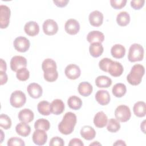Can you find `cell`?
Instances as JSON below:
<instances>
[{
    "label": "cell",
    "mask_w": 146,
    "mask_h": 146,
    "mask_svg": "<svg viewBox=\"0 0 146 146\" xmlns=\"http://www.w3.org/2000/svg\"><path fill=\"white\" fill-rule=\"evenodd\" d=\"M77 118L76 115L71 112L66 113L62 120L58 124V130L63 135L71 134L76 124Z\"/></svg>",
    "instance_id": "cell-1"
},
{
    "label": "cell",
    "mask_w": 146,
    "mask_h": 146,
    "mask_svg": "<svg viewBox=\"0 0 146 146\" xmlns=\"http://www.w3.org/2000/svg\"><path fill=\"white\" fill-rule=\"evenodd\" d=\"M42 68L44 72V78L46 81L53 82L58 79L57 66L56 62L53 59L50 58L44 59L42 64Z\"/></svg>",
    "instance_id": "cell-2"
},
{
    "label": "cell",
    "mask_w": 146,
    "mask_h": 146,
    "mask_svg": "<svg viewBox=\"0 0 146 146\" xmlns=\"http://www.w3.org/2000/svg\"><path fill=\"white\" fill-rule=\"evenodd\" d=\"M145 73L144 67L140 64L133 65L129 74L127 76V80L132 86L139 85Z\"/></svg>",
    "instance_id": "cell-3"
},
{
    "label": "cell",
    "mask_w": 146,
    "mask_h": 146,
    "mask_svg": "<svg viewBox=\"0 0 146 146\" xmlns=\"http://www.w3.org/2000/svg\"><path fill=\"white\" fill-rule=\"evenodd\" d=\"M144 58V48L138 43L132 44L128 51V59L131 62L141 61Z\"/></svg>",
    "instance_id": "cell-4"
},
{
    "label": "cell",
    "mask_w": 146,
    "mask_h": 146,
    "mask_svg": "<svg viewBox=\"0 0 146 146\" xmlns=\"http://www.w3.org/2000/svg\"><path fill=\"white\" fill-rule=\"evenodd\" d=\"M26 97L25 93L20 90L12 92L10 98L11 105L15 108H21L26 103Z\"/></svg>",
    "instance_id": "cell-5"
},
{
    "label": "cell",
    "mask_w": 146,
    "mask_h": 146,
    "mask_svg": "<svg viewBox=\"0 0 146 146\" xmlns=\"http://www.w3.org/2000/svg\"><path fill=\"white\" fill-rule=\"evenodd\" d=\"M115 116L119 121L126 122L131 118V110L126 105H120L117 107L115 111Z\"/></svg>",
    "instance_id": "cell-6"
},
{
    "label": "cell",
    "mask_w": 146,
    "mask_h": 146,
    "mask_svg": "<svg viewBox=\"0 0 146 146\" xmlns=\"http://www.w3.org/2000/svg\"><path fill=\"white\" fill-rule=\"evenodd\" d=\"M10 14L11 11L8 6L3 5L0 6V27L1 29H6L8 27Z\"/></svg>",
    "instance_id": "cell-7"
},
{
    "label": "cell",
    "mask_w": 146,
    "mask_h": 146,
    "mask_svg": "<svg viewBox=\"0 0 146 146\" xmlns=\"http://www.w3.org/2000/svg\"><path fill=\"white\" fill-rule=\"evenodd\" d=\"M13 45L17 51L21 52H25L29 49L30 43L27 38L20 36L15 39Z\"/></svg>",
    "instance_id": "cell-8"
},
{
    "label": "cell",
    "mask_w": 146,
    "mask_h": 146,
    "mask_svg": "<svg viewBox=\"0 0 146 146\" xmlns=\"http://www.w3.org/2000/svg\"><path fill=\"white\" fill-rule=\"evenodd\" d=\"M43 30L45 34L47 35H53L56 34L58 31V25L53 19H48L43 24Z\"/></svg>",
    "instance_id": "cell-9"
},
{
    "label": "cell",
    "mask_w": 146,
    "mask_h": 146,
    "mask_svg": "<svg viewBox=\"0 0 146 146\" xmlns=\"http://www.w3.org/2000/svg\"><path fill=\"white\" fill-rule=\"evenodd\" d=\"M26 66L27 60L22 56H14L10 60V68L14 72H17L19 69Z\"/></svg>",
    "instance_id": "cell-10"
},
{
    "label": "cell",
    "mask_w": 146,
    "mask_h": 146,
    "mask_svg": "<svg viewBox=\"0 0 146 146\" xmlns=\"http://www.w3.org/2000/svg\"><path fill=\"white\" fill-rule=\"evenodd\" d=\"M64 73L68 79L75 80L79 78L81 74V71L78 66L75 64H70L66 67Z\"/></svg>",
    "instance_id": "cell-11"
},
{
    "label": "cell",
    "mask_w": 146,
    "mask_h": 146,
    "mask_svg": "<svg viewBox=\"0 0 146 146\" xmlns=\"http://www.w3.org/2000/svg\"><path fill=\"white\" fill-rule=\"evenodd\" d=\"M33 141L38 145H44L47 140V135L45 131L42 129H35L32 136Z\"/></svg>",
    "instance_id": "cell-12"
},
{
    "label": "cell",
    "mask_w": 146,
    "mask_h": 146,
    "mask_svg": "<svg viewBox=\"0 0 146 146\" xmlns=\"http://www.w3.org/2000/svg\"><path fill=\"white\" fill-rule=\"evenodd\" d=\"M64 29L68 34L75 35L79 31L80 25L76 19H69L65 23Z\"/></svg>",
    "instance_id": "cell-13"
},
{
    "label": "cell",
    "mask_w": 146,
    "mask_h": 146,
    "mask_svg": "<svg viewBox=\"0 0 146 146\" xmlns=\"http://www.w3.org/2000/svg\"><path fill=\"white\" fill-rule=\"evenodd\" d=\"M27 91L30 97L34 99L39 98L42 96L43 92L42 87L36 83L29 84L27 87Z\"/></svg>",
    "instance_id": "cell-14"
},
{
    "label": "cell",
    "mask_w": 146,
    "mask_h": 146,
    "mask_svg": "<svg viewBox=\"0 0 146 146\" xmlns=\"http://www.w3.org/2000/svg\"><path fill=\"white\" fill-rule=\"evenodd\" d=\"M89 21L90 24L94 27L101 26L103 21V14L98 10L91 12L89 15Z\"/></svg>",
    "instance_id": "cell-15"
},
{
    "label": "cell",
    "mask_w": 146,
    "mask_h": 146,
    "mask_svg": "<svg viewBox=\"0 0 146 146\" xmlns=\"http://www.w3.org/2000/svg\"><path fill=\"white\" fill-rule=\"evenodd\" d=\"M95 99L99 104L102 106L107 105L111 99L109 92L106 90H99L95 94Z\"/></svg>",
    "instance_id": "cell-16"
},
{
    "label": "cell",
    "mask_w": 146,
    "mask_h": 146,
    "mask_svg": "<svg viewBox=\"0 0 146 146\" xmlns=\"http://www.w3.org/2000/svg\"><path fill=\"white\" fill-rule=\"evenodd\" d=\"M123 71L124 68L122 64L116 61H112L108 69V72L114 77H118L121 75Z\"/></svg>",
    "instance_id": "cell-17"
},
{
    "label": "cell",
    "mask_w": 146,
    "mask_h": 146,
    "mask_svg": "<svg viewBox=\"0 0 146 146\" xmlns=\"http://www.w3.org/2000/svg\"><path fill=\"white\" fill-rule=\"evenodd\" d=\"M24 30L26 34L31 36H34L39 32V26L35 21H29L24 26Z\"/></svg>",
    "instance_id": "cell-18"
},
{
    "label": "cell",
    "mask_w": 146,
    "mask_h": 146,
    "mask_svg": "<svg viewBox=\"0 0 146 146\" xmlns=\"http://www.w3.org/2000/svg\"><path fill=\"white\" fill-rule=\"evenodd\" d=\"M108 122V117L103 111L97 112L94 118V124L97 127L102 128L104 127Z\"/></svg>",
    "instance_id": "cell-19"
},
{
    "label": "cell",
    "mask_w": 146,
    "mask_h": 146,
    "mask_svg": "<svg viewBox=\"0 0 146 146\" xmlns=\"http://www.w3.org/2000/svg\"><path fill=\"white\" fill-rule=\"evenodd\" d=\"M65 106L61 99H54L50 104L51 112L54 115H59L64 110Z\"/></svg>",
    "instance_id": "cell-20"
},
{
    "label": "cell",
    "mask_w": 146,
    "mask_h": 146,
    "mask_svg": "<svg viewBox=\"0 0 146 146\" xmlns=\"http://www.w3.org/2000/svg\"><path fill=\"white\" fill-rule=\"evenodd\" d=\"M18 116L21 121L29 123L33 120L34 114L31 110L29 108H24L19 111Z\"/></svg>",
    "instance_id": "cell-21"
},
{
    "label": "cell",
    "mask_w": 146,
    "mask_h": 146,
    "mask_svg": "<svg viewBox=\"0 0 146 146\" xmlns=\"http://www.w3.org/2000/svg\"><path fill=\"white\" fill-rule=\"evenodd\" d=\"M87 40L90 43L95 42L102 43L104 40V35L99 31H92L87 34Z\"/></svg>",
    "instance_id": "cell-22"
},
{
    "label": "cell",
    "mask_w": 146,
    "mask_h": 146,
    "mask_svg": "<svg viewBox=\"0 0 146 146\" xmlns=\"http://www.w3.org/2000/svg\"><path fill=\"white\" fill-rule=\"evenodd\" d=\"M81 136L87 140H91L94 139L96 136L95 129L90 125L83 126L80 131Z\"/></svg>",
    "instance_id": "cell-23"
},
{
    "label": "cell",
    "mask_w": 146,
    "mask_h": 146,
    "mask_svg": "<svg viewBox=\"0 0 146 146\" xmlns=\"http://www.w3.org/2000/svg\"><path fill=\"white\" fill-rule=\"evenodd\" d=\"M146 104L143 101H139L136 102L133 107L134 114L139 117H142L145 116L146 114Z\"/></svg>",
    "instance_id": "cell-24"
},
{
    "label": "cell",
    "mask_w": 146,
    "mask_h": 146,
    "mask_svg": "<svg viewBox=\"0 0 146 146\" xmlns=\"http://www.w3.org/2000/svg\"><path fill=\"white\" fill-rule=\"evenodd\" d=\"M104 48L101 43L95 42L91 43L89 47V51L91 55L94 58L100 56L103 52Z\"/></svg>",
    "instance_id": "cell-25"
},
{
    "label": "cell",
    "mask_w": 146,
    "mask_h": 146,
    "mask_svg": "<svg viewBox=\"0 0 146 146\" xmlns=\"http://www.w3.org/2000/svg\"><path fill=\"white\" fill-rule=\"evenodd\" d=\"M92 85L87 82H83L79 83L78 90L80 95L83 96H88L92 92Z\"/></svg>",
    "instance_id": "cell-26"
},
{
    "label": "cell",
    "mask_w": 146,
    "mask_h": 146,
    "mask_svg": "<svg viewBox=\"0 0 146 146\" xmlns=\"http://www.w3.org/2000/svg\"><path fill=\"white\" fill-rule=\"evenodd\" d=\"M111 54L112 56L116 59H120L124 57L125 54V47L120 44L113 45L111 49Z\"/></svg>",
    "instance_id": "cell-27"
},
{
    "label": "cell",
    "mask_w": 146,
    "mask_h": 146,
    "mask_svg": "<svg viewBox=\"0 0 146 146\" xmlns=\"http://www.w3.org/2000/svg\"><path fill=\"white\" fill-rule=\"evenodd\" d=\"M15 131L19 135L26 137L29 136L31 132V128L26 123L21 121L15 127Z\"/></svg>",
    "instance_id": "cell-28"
},
{
    "label": "cell",
    "mask_w": 146,
    "mask_h": 146,
    "mask_svg": "<svg viewBox=\"0 0 146 146\" xmlns=\"http://www.w3.org/2000/svg\"><path fill=\"white\" fill-rule=\"evenodd\" d=\"M112 83L111 79L105 75L99 76L95 79V84L99 88H108Z\"/></svg>",
    "instance_id": "cell-29"
},
{
    "label": "cell",
    "mask_w": 146,
    "mask_h": 146,
    "mask_svg": "<svg viewBox=\"0 0 146 146\" xmlns=\"http://www.w3.org/2000/svg\"><path fill=\"white\" fill-rule=\"evenodd\" d=\"M113 95L116 98H121L127 92V87L123 83H119L115 84L112 90Z\"/></svg>",
    "instance_id": "cell-30"
},
{
    "label": "cell",
    "mask_w": 146,
    "mask_h": 146,
    "mask_svg": "<svg viewBox=\"0 0 146 146\" xmlns=\"http://www.w3.org/2000/svg\"><path fill=\"white\" fill-rule=\"evenodd\" d=\"M67 104L70 108L74 110H78L82 106V100L80 98L73 95L68 99Z\"/></svg>",
    "instance_id": "cell-31"
},
{
    "label": "cell",
    "mask_w": 146,
    "mask_h": 146,
    "mask_svg": "<svg viewBox=\"0 0 146 146\" xmlns=\"http://www.w3.org/2000/svg\"><path fill=\"white\" fill-rule=\"evenodd\" d=\"M37 109L39 113L44 116H48L51 112L50 110V103L46 100H43L38 103Z\"/></svg>",
    "instance_id": "cell-32"
},
{
    "label": "cell",
    "mask_w": 146,
    "mask_h": 146,
    "mask_svg": "<svg viewBox=\"0 0 146 146\" xmlns=\"http://www.w3.org/2000/svg\"><path fill=\"white\" fill-rule=\"evenodd\" d=\"M117 23L120 26H125L130 22L129 14L127 11H121L119 13L116 17Z\"/></svg>",
    "instance_id": "cell-33"
},
{
    "label": "cell",
    "mask_w": 146,
    "mask_h": 146,
    "mask_svg": "<svg viewBox=\"0 0 146 146\" xmlns=\"http://www.w3.org/2000/svg\"><path fill=\"white\" fill-rule=\"evenodd\" d=\"M34 128L35 129H42L47 131L50 128V123L49 121L46 119H39L35 121Z\"/></svg>",
    "instance_id": "cell-34"
},
{
    "label": "cell",
    "mask_w": 146,
    "mask_h": 146,
    "mask_svg": "<svg viewBox=\"0 0 146 146\" xmlns=\"http://www.w3.org/2000/svg\"><path fill=\"white\" fill-rule=\"evenodd\" d=\"M120 128V124L119 121L115 119L111 118L107 122V130L110 132H116Z\"/></svg>",
    "instance_id": "cell-35"
},
{
    "label": "cell",
    "mask_w": 146,
    "mask_h": 146,
    "mask_svg": "<svg viewBox=\"0 0 146 146\" xmlns=\"http://www.w3.org/2000/svg\"><path fill=\"white\" fill-rule=\"evenodd\" d=\"M0 126L5 129H9L11 126V120L9 116L2 113L0 115Z\"/></svg>",
    "instance_id": "cell-36"
},
{
    "label": "cell",
    "mask_w": 146,
    "mask_h": 146,
    "mask_svg": "<svg viewBox=\"0 0 146 146\" xmlns=\"http://www.w3.org/2000/svg\"><path fill=\"white\" fill-rule=\"evenodd\" d=\"M16 72L17 78L21 81H26L29 78L30 72L26 67L19 69Z\"/></svg>",
    "instance_id": "cell-37"
},
{
    "label": "cell",
    "mask_w": 146,
    "mask_h": 146,
    "mask_svg": "<svg viewBox=\"0 0 146 146\" xmlns=\"http://www.w3.org/2000/svg\"><path fill=\"white\" fill-rule=\"evenodd\" d=\"M112 60L108 58H104L102 59L99 62V67L102 71L104 72H108V69L111 64V63L112 62Z\"/></svg>",
    "instance_id": "cell-38"
},
{
    "label": "cell",
    "mask_w": 146,
    "mask_h": 146,
    "mask_svg": "<svg viewBox=\"0 0 146 146\" xmlns=\"http://www.w3.org/2000/svg\"><path fill=\"white\" fill-rule=\"evenodd\" d=\"M7 145L8 146H25V143L24 141L18 137H14L9 139L7 141Z\"/></svg>",
    "instance_id": "cell-39"
},
{
    "label": "cell",
    "mask_w": 146,
    "mask_h": 146,
    "mask_svg": "<svg viewBox=\"0 0 146 146\" xmlns=\"http://www.w3.org/2000/svg\"><path fill=\"white\" fill-rule=\"evenodd\" d=\"M127 0H111V6L115 9H120L125 6Z\"/></svg>",
    "instance_id": "cell-40"
},
{
    "label": "cell",
    "mask_w": 146,
    "mask_h": 146,
    "mask_svg": "<svg viewBox=\"0 0 146 146\" xmlns=\"http://www.w3.org/2000/svg\"><path fill=\"white\" fill-rule=\"evenodd\" d=\"M49 145L50 146H63L64 145V142L62 138L58 136H55L50 140Z\"/></svg>",
    "instance_id": "cell-41"
},
{
    "label": "cell",
    "mask_w": 146,
    "mask_h": 146,
    "mask_svg": "<svg viewBox=\"0 0 146 146\" xmlns=\"http://www.w3.org/2000/svg\"><path fill=\"white\" fill-rule=\"evenodd\" d=\"M144 0H135L131 1V6L135 10H139L144 6Z\"/></svg>",
    "instance_id": "cell-42"
},
{
    "label": "cell",
    "mask_w": 146,
    "mask_h": 146,
    "mask_svg": "<svg viewBox=\"0 0 146 146\" xmlns=\"http://www.w3.org/2000/svg\"><path fill=\"white\" fill-rule=\"evenodd\" d=\"M68 145L69 146H74V145H76V146H83L84 144H83V143L82 142V141L80 139L74 138V139H72L70 141V142L68 143Z\"/></svg>",
    "instance_id": "cell-43"
},
{
    "label": "cell",
    "mask_w": 146,
    "mask_h": 146,
    "mask_svg": "<svg viewBox=\"0 0 146 146\" xmlns=\"http://www.w3.org/2000/svg\"><path fill=\"white\" fill-rule=\"evenodd\" d=\"M53 2L54 4L59 7H63L67 6V3L69 2L68 0H54Z\"/></svg>",
    "instance_id": "cell-44"
},
{
    "label": "cell",
    "mask_w": 146,
    "mask_h": 146,
    "mask_svg": "<svg viewBox=\"0 0 146 146\" xmlns=\"http://www.w3.org/2000/svg\"><path fill=\"white\" fill-rule=\"evenodd\" d=\"M7 75L5 72L0 71V84L3 85L7 82Z\"/></svg>",
    "instance_id": "cell-45"
},
{
    "label": "cell",
    "mask_w": 146,
    "mask_h": 146,
    "mask_svg": "<svg viewBox=\"0 0 146 146\" xmlns=\"http://www.w3.org/2000/svg\"><path fill=\"white\" fill-rule=\"evenodd\" d=\"M7 69V66L6 62L3 59H1V66H0V71L6 72Z\"/></svg>",
    "instance_id": "cell-46"
},
{
    "label": "cell",
    "mask_w": 146,
    "mask_h": 146,
    "mask_svg": "<svg viewBox=\"0 0 146 146\" xmlns=\"http://www.w3.org/2000/svg\"><path fill=\"white\" fill-rule=\"evenodd\" d=\"M113 145H126V144L125 143V142L123 140H118L116 141V142L115 143H113Z\"/></svg>",
    "instance_id": "cell-47"
},
{
    "label": "cell",
    "mask_w": 146,
    "mask_h": 146,
    "mask_svg": "<svg viewBox=\"0 0 146 146\" xmlns=\"http://www.w3.org/2000/svg\"><path fill=\"white\" fill-rule=\"evenodd\" d=\"M145 120H144L142 123H143V126L142 125V124H141V130H142L143 131V132L145 133Z\"/></svg>",
    "instance_id": "cell-48"
},
{
    "label": "cell",
    "mask_w": 146,
    "mask_h": 146,
    "mask_svg": "<svg viewBox=\"0 0 146 146\" xmlns=\"http://www.w3.org/2000/svg\"><path fill=\"white\" fill-rule=\"evenodd\" d=\"M101 145V144H100V143H99L98 141H96V142H94V143H92V144H90V145Z\"/></svg>",
    "instance_id": "cell-49"
},
{
    "label": "cell",
    "mask_w": 146,
    "mask_h": 146,
    "mask_svg": "<svg viewBox=\"0 0 146 146\" xmlns=\"http://www.w3.org/2000/svg\"><path fill=\"white\" fill-rule=\"evenodd\" d=\"M1 143H2V141H3V131L1 129Z\"/></svg>",
    "instance_id": "cell-50"
}]
</instances>
